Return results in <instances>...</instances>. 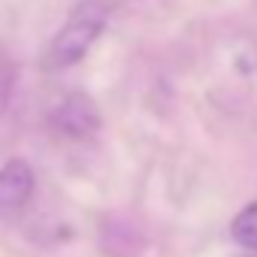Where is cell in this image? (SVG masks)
I'll return each instance as SVG.
<instances>
[{
    "label": "cell",
    "instance_id": "obj_1",
    "mask_svg": "<svg viewBox=\"0 0 257 257\" xmlns=\"http://www.w3.org/2000/svg\"><path fill=\"white\" fill-rule=\"evenodd\" d=\"M106 19H109V7L103 0H82L67 16L61 31L52 37V43L46 49V67L49 70H67V67L79 64L91 52L97 37L103 34Z\"/></svg>",
    "mask_w": 257,
    "mask_h": 257
},
{
    "label": "cell",
    "instance_id": "obj_2",
    "mask_svg": "<svg viewBox=\"0 0 257 257\" xmlns=\"http://www.w3.org/2000/svg\"><path fill=\"white\" fill-rule=\"evenodd\" d=\"M52 121L61 134H67L73 140H82V137H91V134L100 131V109L88 94H67L58 103Z\"/></svg>",
    "mask_w": 257,
    "mask_h": 257
},
{
    "label": "cell",
    "instance_id": "obj_3",
    "mask_svg": "<svg viewBox=\"0 0 257 257\" xmlns=\"http://www.w3.org/2000/svg\"><path fill=\"white\" fill-rule=\"evenodd\" d=\"M34 194V170L25 161H10L0 170V206L22 209Z\"/></svg>",
    "mask_w": 257,
    "mask_h": 257
},
{
    "label": "cell",
    "instance_id": "obj_4",
    "mask_svg": "<svg viewBox=\"0 0 257 257\" xmlns=\"http://www.w3.org/2000/svg\"><path fill=\"white\" fill-rule=\"evenodd\" d=\"M230 233H233V239H236L239 245L257 251V203H251L248 209H242V212L233 218Z\"/></svg>",
    "mask_w": 257,
    "mask_h": 257
}]
</instances>
